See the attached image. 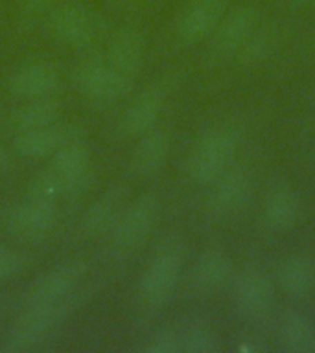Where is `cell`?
I'll list each match as a JSON object with an SVG mask.
<instances>
[{
  "label": "cell",
  "instance_id": "obj_8",
  "mask_svg": "<svg viewBox=\"0 0 315 353\" xmlns=\"http://www.w3.org/2000/svg\"><path fill=\"white\" fill-rule=\"evenodd\" d=\"M55 223L54 203H44L28 197L26 203L17 204L6 215V226L13 237L24 243L43 241Z\"/></svg>",
  "mask_w": 315,
  "mask_h": 353
},
{
  "label": "cell",
  "instance_id": "obj_4",
  "mask_svg": "<svg viewBox=\"0 0 315 353\" xmlns=\"http://www.w3.org/2000/svg\"><path fill=\"white\" fill-rule=\"evenodd\" d=\"M159 199L153 193H146L127 204L115 228L109 232L111 250L115 256L124 258L142 247L159 219Z\"/></svg>",
  "mask_w": 315,
  "mask_h": 353
},
{
  "label": "cell",
  "instance_id": "obj_31",
  "mask_svg": "<svg viewBox=\"0 0 315 353\" xmlns=\"http://www.w3.org/2000/svg\"><path fill=\"white\" fill-rule=\"evenodd\" d=\"M293 4L295 6H306V4H309V2H312V0H292Z\"/></svg>",
  "mask_w": 315,
  "mask_h": 353
},
{
  "label": "cell",
  "instance_id": "obj_24",
  "mask_svg": "<svg viewBox=\"0 0 315 353\" xmlns=\"http://www.w3.org/2000/svg\"><path fill=\"white\" fill-rule=\"evenodd\" d=\"M276 46V32L275 28L262 26L254 28L253 33L249 35L247 41L242 44V48L238 50V61L243 66H254L264 63Z\"/></svg>",
  "mask_w": 315,
  "mask_h": 353
},
{
  "label": "cell",
  "instance_id": "obj_25",
  "mask_svg": "<svg viewBox=\"0 0 315 353\" xmlns=\"http://www.w3.org/2000/svg\"><path fill=\"white\" fill-rule=\"evenodd\" d=\"M181 336V350L187 353H218L220 352V339L216 331L207 322L193 320L179 333Z\"/></svg>",
  "mask_w": 315,
  "mask_h": 353
},
{
  "label": "cell",
  "instance_id": "obj_27",
  "mask_svg": "<svg viewBox=\"0 0 315 353\" xmlns=\"http://www.w3.org/2000/svg\"><path fill=\"white\" fill-rule=\"evenodd\" d=\"M24 267H26V259L22 254L0 247V281L19 274Z\"/></svg>",
  "mask_w": 315,
  "mask_h": 353
},
{
  "label": "cell",
  "instance_id": "obj_11",
  "mask_svg": "<svg viewBox=\"0 0 315 353\" xmlns=\"http://www.w3.org/2000/svg\"><path fill=\"white\" fill-rule=\"evenodd\" d=\"M82 127L74 123H52V125L19 132L13 140V148L24 159H41L54 154L57 149L76 140H82Z\"/></svg>",
  "mask_w": 315,
  "mask_h": 353
},
{
  "label": "cell",
  "instance_id": "obj_17",
  "mask_svg": "<svg viewBox=\"0 0 315 353\" xmlns=\"http://www.w3.org/2000/svg\"><path fill=\"white\" fill-rule=\"evenodd\" d=\"M59 87V72L54 65L35 61L17 68L11 74L8 88L17 98L37 99L50 96Z\"/></svg>",
  "mask_w": 315,
  "mask_h": 353
},
{
  "label": "cell",
  "instance_id": "obj_7",
  "mask_svg": "<svg viewBox=\"0 0 315 353\" xmlns=\"http://www.w3.org/2000/svg\"><path fill=\"white\" fill-rule=\"evenodd\" d=\"M113 76L124 94L135 85L144 65V37L135 28H124L116 33L105 54Z\"/></svg>",
  "mask_w": 315,
  "mask_h": 353
},
{
  "label": "cell",
  "instance_id": "obj_29",
  "mask_svg": "<svg viewBox=\"0 0 315 353\" xmlns=\"http://www.w3.org/2000/svg\"><path fill=\"white\" fill-rule=\"evenodd\" d=\"M55 0H26V4L30 10H46L48 6L54 4Z\"/></svg>",
  "mask_w": 315,
  "mask_h": 353
},
{
  "label": "cell",
  "instance_id": "obj_30",
  "mask_svg": "<svg viewBox=\"0 0 315 353\" xmlns=\"http://www.w3.org/2000/svg\"><path fill=\"white\" fill-rule=\"evenodd\" d=\"M10 162H11L10 153L0 145V173H4V171L10 168Z\"/></svg>",
  "mask_w": 315,
  "mask_h": 353
},
{
  "label": "cell",
  "instance_id": "obj_15",
  "mask_svg": "<svg viewBox=\"0 0 315 353\" xmlns=\"http://www.w3.org/2000/svg\"><path fill=\"white\" fill-rule=\"evenodd\" d=\"M166 101L164 85H151L135 98L122 116L120 129L129 138H140L151 131L155 121L159 120Z\"/></svg>",
  "mask_w": 315,
  "mask_h": 353
},
{
  "label": "cell",
  "instance_id": "obj_32",
  "mask_svg": "<svg viewBox=\"0 0 315 353\" xmlns=\"http://www.w3.org/2000/svg\"><path fill=\"white\" fill-rule=\"evenodd\" d=\"M312 4H314V6H315V0H312Z\"/></svg>",
  "mask_w": 315,
  "mask_h": 353
},
{
  "label": "cell",
  "instance_id": "obj_9",
  "mask_svg": "<svg viewBox=\"0 0 315 353\" xmlns=\"http://www.w3.org/2000/svg\"><path fill=\"white\" fill-rule=\"evenodd\" d=\"M258 22V13L253 6H238L221 19L218 28L212 33V46L210 52L216 59H229L238 54L242 44L253 33Z\"/></svg>",
  "mask_w": 315,
  "mask_h": 353
},
{
  "label": "cell",
  "instance_id": "obj_1",
  "mask_svg": "<svg viewBox=\"0 0 315 353\" xmlns=\"http://www.w3.org/2000/svg\"><path fill=\"white\" fill-rule=\"evenodd\" d=\"M77 307V296H66L52 303L26 305V311L13 322L0 344V352L19 353L37 346L65 322Z\"/></svg>",
  "mask_w": 315,
  "mask_h": 353
},
{
  "label": "cell",
  "instance_id": "obj_2",
  "mask_svg": "<svg viewBox=\"0 0 315 353\" xmlns=\"http://www.w3.org/2000/svg\"><path fill=\"white\" fill-rule=\"evenodd\" d=\"M240 145V134L234 127L220 125L199 138L190 151L187 171L190 181L207 186L229 170Z\"/></svg>",
  "mask_w": 315,
  "mask_h": 353
},
{
  "label": "cell",
  "instance_id": "obj_12",
  "mask_svg": "<svg viewBox=\"0 0 315 353\" xmlns=\"http://www.w3.org/2000/svg\"><path fill=\"white\" fill-rule=\"evenodd\" d=\"M210 192L209 208L218 217H231L245 208V204L253 193V179L247 170L234 168L221 173L214 182Z\"/></svg>",
  "mask_w": 315,
  "mask_h": 353
},
{
  "label": "cell",
  "instance_id": "obj_18",
  "mask_svg": "<svg viewBox=\"0 0 315 353\" xmlns=\"http://www.w3.org/2000/svg\"><path fill=\"white\" fill-rule=\"evenodd\" d=\"M264 223L271 232H286L300 217V199L287 184L271 188L264 201Z\"/></svg>",
  "mask_w": 315,
  "mask_h": 353
},
{
  "label": "cell",
  "instance_id": "obj_26",
  "mask_svg": "<svg viewBox=\"0 0 315 353\" xmlns=\"http://www.w3.org/2000/svg\"><path fill=\"white\" fill-rule=\"evenodd\" d=\"M148 353H179L181 350V336L173 330L157 331L146 346Z\"/></svg>",
  "mask_w": 315,
  "mask_h": 353
},
{
  "label": "cell",
  "instance_id": "obj_21",
  "mask_svg": "<svg viewBox=\"0 0 315 353\" xmlns=\"http://www.w3.org/2000/svg\"><path fill=\"white\" fill-rule=\"evenodd\" d=\"M231 259L218 248H207L193 267V285L201 292H216L231 280Z\"/></svg>",
  "mask_w": 315,
  "mask_h": 353
},
{
  "label": "cell",
  "instance_id": "obj_13",
  "mask_svg": "<svg viewBox=\"0 0 315 353\" xmlns=\"http://www.w3.org/2000/svg\"><path fill=\"white\" fill-rule=\"evenodd\" d=\"M225 11L227 0H192L177 21V39L184 44H195L210 37Z\"/></svg>",
  "mask_w": 315,
  "mask_h": 353
},
{
  "label": "cell",
  "instance_id": "obj_28",
  "mask_svg": "<svg viewBox=\"0 0 315 353\" xmlns=\"http://www.w3.org/2000/svg\"><path fill=\"white\" fill-rule=\"evenodd\" d=\"M238 350H240V352H245V353H256V352H264L265 347L262 346L260 342H242Z\"/></svg>",
  "mask_w": 315,
  "mask_h": 353
},
{
  "label": "cell",
  "instance_id": "obj_20",
  "mask_svg": "<svg viewBox=\"0 0 315 353\" xmlns=\"http://www.w3.org/2000/svg\"><path fill=\"white\" fill-rule=\"evenodd\" d=\"M276 280L282 291L292 298L308 296L315 287V263L308 256H287L276 270Z\"/></svg>",
  "mask_w": 315,
  "mask_h": 353
},
{
  "label": "cell",
  "instance_id": "obj_16",
  "mask_svg": "<svg viewBox=\"0 0 315 353\" xmlns=\"http://www.w3.org/2000/svg\"><path fill=\"white\" fill-rule=\"evenodd\" d=\"M126 188L113 186L94 201L79 221V232L83 237H99L115 228L126 210Z\"/></svg>",
  "mask_w": 315,
  "mask_h": 353
},
{
  "label": "cell",
  "instance_id": "obj_3",
  "mask_svg": "<svg viewBox=\"0 0 315 353\" xmlns=\"http://www.w3.org/2000/svg\"><path fill=\"white\" fill-rule=\"evenodd\" d=\"M182 261L184 258L179 243L166 241L155 250L138 285L140 298L148 307L159 309L170 302L181 278Z\"/></svg>",
  "mask_w": 315,
  "mask_h": 353
},
{
  "label": "cell",
  "instance_id": "obj_6",
  "mask_svg": "<svg viewBox=\"0 0 315 353\" xmlns=\"http://www.w3.org/2000/svg\"><path fill=\"white\" fill-rule=\"evenodd\" d=\"M74 83L77 92L98 107H109L124 96L104 54L87 55L74 70Z\"/></svg>",
  "mask_w": 315,
  "mask_h": 353
},
{
  "label": "cell",
  "instance_id": "obj_14",
  "mask_svg": "<svg viewBox=\"0 0 315 353\" xmlns=\"http://www.w3.org/2000/svg\"><path fill=\"white\" fill-rule=\"evenodd\" d=\"M238 311L247 319L264 316L275 300V289L269 276L260 269H245L240 274L234 289Z\"/></svg>",
  "mask_w": 315,
  "mask_h": 353
},
{
  "label": "cell",
  "instance_id": "obj_19",
  "mask_svg": "<svg viewBox=\"0 0 315 353\" xmlns=\"http://www.w3.org/2000/svg\"><path fill=\"white\" fill-rule=\"evenodd\" d=\"M170 154V138L164 131H148L133 151L131 165L138 176H153L164 168Z\"/></svg>",
  "mask_w": 315,
  "mask_h": 353
},
{
  "label": "cell",
  "instance_id": "obj_5",
  "mask_svg": "<svg viewBox=\"0 0 315 353\" xmlns=\"http://www.w3.org/2000/svg\"><path fill=\"white\" fill-rule=\"evenodd\" d=\"M50 30L57 41L70 48H88L98 41L102 22L82 4H61L50 15Z\"/></svg>",
  "mask_w": 315,
  "mask_h": 353
},
{
  "label": "cell",
  "instance_id": "obj_10",
  "mask_svg": "<svg viewBox=\"0 0 315 353\" xmlns=\"http://www.w3.org/2000/svg\"><path fill=\"white\" fill-rule=\"evenodd\" d=\"M85 272H87V263L83 259H70L57 265L33 283L26 294V305L52 303L70 296Z\"/></svg>",
  "mask_w": 315,
  "mask_h": 353
},
{
  "label": "cell",
  "instance_id": "obj_22",
  "mask_svg": "<svg viewBox=\"0 0 315 353\" xmlns=\"http://www.w3.org/2000/svg\"><path fill=\"white\" fill-rule=\"evenodd\" d=\"M61 114V105L50 96L37 99H28L26 105L13 114V127L17 131H32V129H41V127L52 125L57 121Z\"/></svg>",
  "mask_w": 315,
  "mask_h": 353
},
{
  "label": "cell",
  "instance_id": "obj_23",
  "mask_svg": "<svg viewBox=\"0 0 315 353\" xmlns=\"http://www.w3.org/2000/svg\"><path fill=\"white\" fill-rule=\"evenodd\" d=\"M284 350L293 353H315V327L304 314L287 313L278 331Z\"/></svg>",
  "mask_w": 315,
  "mask_h": 353
}]
</instances>
